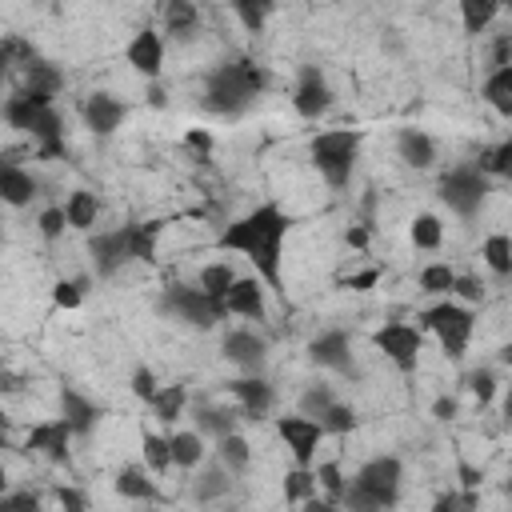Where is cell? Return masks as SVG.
Segmentation results:
<instances>
[{
    "label": "cell",
    "instance_id": "obj_1",
    "mask_svg": "<svg viewBox=\"0 0 512 512\" xmlns=\"http://www.w3.org/2000/svg\"><path fill=\"white\" fill-rule=\"evenodd\" d=\"M292 224H296L292 212H284L276 200H264V204L240 212L236 220H228L220 228L216 244H220V252L244 256L256 268V276L272 292L284 296V240H288Z\"/></svg>",
    "mask_w": 512,
    "mask_h": 512
},
{
    "label": "cell",
    "instance_id": "obj_2",
    "mask_svg": "<svg viewBox=\"0 0 512 512\" xmlns=\"http://www.w3.org/2000/svg\"><path fill=\"white\" fill-rule=\"evenodd\" d=\"M264 88H268V72L256 60H248V56L220 60L204 76V108L224 120H236L264 96Z\"/></svg>",
    "mask_w": 512,
    "mask_h": 512
},
{
    "label": "cell",
    "instance_id": "obj_3",
    "mask_svg": "<svg viewBox=\"0 0 512 512\" xmlns=\"http://www.w3.org/2000/svg\"><path fill=\"white\" fill-rule=\"evenodd\" d=\"M156 220L144 224H120V228H100L88 236V256H92V276L96 280H112L120 268H128L132 260L140 264H156Z\"/></svg>",
    "mask_w": 512,
    "mask_h": 512
},
{
    "label": "cell",
    "instance_id": "obj_4",
    "mask_svg": "<svg viewBox=\"0 0 512 512\" xmlns=\"http://www.w3.org/2000/svg\"><path fill=\"white\" fill-rule=\"evenodd\" d=\"M400 484H404V460L392 452H380V456H368L344 480L340 504L352 512H380V508H392L400 500Z\"/></svg>",
    "mask_w": 512,
    "mask_h": 512
},
{
    "label": "cell",
    "instance_id": "obj_5",
    "mask_svg": "<svg viewBox=\"0 0 512 512\" xmlns=\"http://www.w3.org/2000/svg\"><path fill=\"white\" fill-rule=\"evenodd\" d=\"M0 116H4L8 128L32 136L40 156H64V120L56 112V100H44V96H32V92L16 88L0 104Z\"/></svg>",
    "mask_w": 512,
    "mask_h": 512
},
{
    "label": "cell",
    "instance_id": "obj_6",
    "mask_svg": "<svg viewBox=\"0 0 512 512\" xmlns=\"http://www.w3.org/2000/svg\"><path fill=\"white\" fill-rule=\"evenodd\" d=\"M360 148H364L360 128H324L308 140V160L328 188H348L356 160H360Z\"/></svg>",
    "mask_w": 512,
    "mask_h": 512
},
{
    "label": "cell",
    "instance_id": "obj_7",
    "mask_svg": "<svg viewBox=\"0 0 512 512\" xmlns=\"http://www.w3.org/2000/svg\"><path fill=\"white\" fill-rule=\"evenodd\" d=\"M420 328L428 336H436V344L444 348L448 360H464V352L472 344V332H476V308L460 304L456 296H440L436 304H428L420 312Z\"/></svg>",
    "mask_w": 512,
    "mask_h": 512
},
{
    "label": "cell",
    "instance_id": "obj_8",
    "mask_svg": "<svg viewBox=\"0 0 512 512\" xmlns=\"http://www.w3.org/2000/svg\"><path fill=\"white\" fill-rule=\"evenodd\" d=\"M156 312L176 320V324H188L196 332H208L224 320V304L216 296H208L200 284H168L156 296Z\"/></svg>",
    "mask_w": 512,
    "mask_h": 512
},
{
    "label": "cell",
    "instance_id": "obj_9",
    "mask_svg": "<svg viewBox=\"0 0 512 512\" xmlns=\"http://www.w3.org/2000/svg\"><path fill=\"white\" fill-rule=\"evenodd\" d=\"M488 192H492V180H488L472 160H468V164H452V168L440 176V184H436L440 204H444L448 212H456L460 220H472V216L484 208Z\"/></svg>",
    "mask_w": 512,
    "mask_h": 512
},
{
    "label": "cell",
    "instance_id": "obj_10",
    "mask_svg": "<svg viewBox=\"0 0 512 512\" xmlns=\"http://www.w3.org/2000/svg\"><path fill=\"white\" fill-rule=\"evenodd\" d=\"M372 344H376V352H384V360L396 372L412 376L416 364H420V352H424V328L420 324H404V320H388V324H380L372 332Z\"/></svg>",
    "mask_w": 512,
    "mask_h": 512
},
{
    "label": "cell",
    "instance_id": "obj_11",
    "mask_svg": "<svg viewBox=\"0 0 512 512\" xmlns=\"http://www.w3.org/2000/svg\"><path fill=\"white\" fill-rule=\"evenodd\" d=\"M276 436H280V444L288 448L292 464L312 468V464H316V452H320V444H324L328 432H324V424H320L316 416L292 412V416H276Z\"/></svg>",
    "mask_w": 512,
    "mask_h": 512
},
{
    "label": "cell",
    "instance_id": "obj_12",
    "mask_svg": "<svg viewBox=\"0 0 512 512\" xmlns=\"http://www.w3.org/2000/svg\"><path fill=\"white\" fill-rule=\"evenodd\" d=\"M292 108L300 120H320L332 108V84L320 64H300L296 84H292Z\"/></svg>",
    "mask_w": 512,
    "mask_h": 512
},
{
    "label": "cell",
    "instance_id": "obj_13",
    "mask_svg": "<svg viewBox=\"0 0 512 512\" xmlns=\"http://www.w3.org/2000/svg\"><path fill=\"white\" fill-rule=\"evenodd\" d=\"M224 392L236 400L244 420H264L276 408V388L268 384L264 372H240V376L224 380Z\"/></svg>",
    "mask_w": 512,
    "mask_h": 512
},
{
    "label": "cell",
    "instance_id": "obj_14",
    "mask_svg": "<svg viewBox=\"0 0 512 512\" xmlns=\"http://www.w3.org/2000/svg\"><path fill=\"white\" fill-rule=\"evenodd\" d=\"M164 56H168V40H164V32H160L156 24H140V28L132 32L128 48H124L128 68L140 72L144 80H160V72H164Z\"/></svg>",
    "mask_w": 512,
    "mask_h": 512
},
{
    "label": "cell",
    "instance_id": "obj_15",
    "mask_svg": "<svg viewBox=\"0 0 512 512\" xmlns=\"http://www.w3.org/2000/svg\"><path fill=\"white\" fill-rule=\"evenodd\" d=\"M224 316H240V320H268V284L252 272V276H236L228 284V292L220 296Z\"/></svg>",
    "mask_w": 512,
    "mask_h": 512
},
{
    "label": "cell",
    "instance_id": "obj_16",
    "mask_svg": "<svg viewBox=\"0 0 512 512\" xmlns=\"http://www.w3.org/2000/svg\"><path fill=\"white\" fill-rule=\"evenodd\" d=\"M220 352L232 368L240 372H264L268 360V336H260L256 328H228L220 340Z\"/></svg>",
    "mask_w": 512,
    "mask_h": 512
},
{
    "label": "cell",
    "instance_id": "obj_17",
    "mask_svg": "<svg viewBox=\"0 0 512 512\" xmlns=\"http://www.w3.org/2000/svg\"><path fill=\"white\" fill-rule=\"evenodd\" d=\"M308 360L316 368H328V372H340V376H352L356 364H352V340L344 328H324L308 340Z\"/></svg>",
    "mask_w": 512,
    "mask_h": 512
},
{
    "label": "cell",
    "instance_id": "obj_18",
    "mask_svg": "<svg viewBox=\"0 0 512 512\" xmlns=\"http://www.w3.org/2000/svg\"><path fill=\"white\" fill-rule=\"evenodd\" d=\"M72 440H76V436H72V428L64 424V416H56V420L32 424L28 436H24V448L36 452V456H44L48 464H68V460H72V448H68Z\"/></svg>",
    "mask_w": 512,
    "mask_h": 512
},
{
    "label": "cell",
    "instance_id": "obj_19",
    "mask_svg": "<svg viewBox=\"0 0 512 512\" xmlns=\"http://www.w3.org/2000/svg\"><path fill=\"white\" fill-rule=\"evenodd\" d=\"M60 416H64V424L72 428V436H92L96 432V424L104 420V404H96L92 396H84L76 384H60Z\"/></svg>",
    "mask_w": 512,
    "mask_h": 512
},
{
    "label": "cell",
    "instance_id": "obj_20",
    "mask_svg": "<svg viewBox=\"0 0 512 512\" xmlns=\"http://www.w3.org/2000/svg\"><path fill=\"white\" fill-rule=\"evenodd\" d=\"M128 116V104L112 92H92L84 104H80V120L92 136H112Z\"/></svg>",
    "mask_w": 512,
    "mask_h": 512
},
{
    "label": "cell",
    "instance_id": "obj_21",
    "mask_svg": "<svg viewBox=\"0 0 512 512\" xmlns=\"http://www.w3.org/2000/svg\"><path fill=\"white\" fill-rule=\"evenodd\" d=\"M160 28H164V40H196L200 32V12L192 0H160Z\"/></svg>",
    "mask_w": 512,
    "mask_h": 512
},
{
    "label": "cell",
    "instance_id": "obj_22",
    "mask_svg": "<svg viewBox=\"0 0 512 512\" xmlns=\"http://www.w3.org/2000/svg\"><path fill=\"white\" fill-rule=\"evenodd\" d=\"M40 196V184L28 168L12 164V160H0V204L8 208H28L32 200Z\"/></svg>",
    "mask_w": 512,
    "mask_h": 512
},
{
    "label": "cell",
    "instance_id": "obj_23",
    "mask_svg": "<svg viewBox=\"0 0 512 512\" xmlns=\"http://www.w3.org/2000/svg\"><path fill=\"white\" fill-rule=\"evenodd\" d=\"M188 476H192V496H196L200 504H212V500L228 496V488H232V472H228L216 456H212V460L204 456Z\"/></svg>",
    "mask_w": 512,
    "mask_h": 512
},
{
    "label": "cell",
    "instance_id": "obj_24",
    "mask_svg": "<svg viewBox=\"0 0 512 512\" xmlns=\"http://www.w3.org/2000/svg\"><path fill=\"white\" fill-rule=\"evenodd\" d=\"M396 156L416 168V172H428L436 168V140L424 132V128H400L396 132Z\"/></svg>",
    "mask_w": 512,
    "mask_h": 512
},
{
    "label": "cell",
    "instance_id": "obj_25",
    "mask_svg": "<svg viewBox=\"0 0 512 512\" xmlns=\"http://www.w3.org/2000/svg\"><path fill=\"white\" fill-rule=\"evenodd\" d=\"M240 420H244V416H240V408H232V404H208V400H200V404L192 408L196 432H200V436H212V440L236 432Z\"/></svg>",
    "mask_w": 512,
    "mask_h": 512
},
{
    "label": "cell",
    "instance_id": "obj_26",
    "mask_svg": "<svg viewBox=\"0 0 512 512\" xmlns=\"http://www.w3.org/2000/svg\"><path fill=\"white\" fill-rule=\"evenodd\" d=\"M64 88V72L52 64V60H40L32 56L24 64V80H20V92H32V96H44V100H56Z\"/></svg>",
    "mask_w": 512,
    "mask_h": 512
},
{
    "label": "cell",
    "instance_id": "obj_27",
    "mask_svg": "<svg viewBox=\"0 0 512 512\" xmlns=\"http://www.w3.org/2000/svg\"><path fill=\"white\" fill-rule=\"evenodd\" d=\"M112 488L124 500H140V504L156 500V480H152V472L144 464H120L116 476H112Z\"/></svg>",
    "mask_w": 512,
    "mask_h": 512
},
{
    "label": "cell",
    "instance_id": "obj_28",
    "mask_svg": "<svg viewBox=\"0 0 512 512\" xmlns=\"http://www.w3.org/2000/svg\"><path fill=\"white\" fill-rule=\"evenodd\" d=\"M60 208H64L68 228H76V232H92V228H96V220H100V196H96V192H88V188L68 192V200H64Z\"/></svg>",
    "mask_w": 512,
    "mask_h": 512
},
{
    "label": "cell",
    "instance_id": "obj_29",
    "mask_svg": "<svg viewBox=\"0 0 512 512\" xmlns=\"http://www.w3.org/2000/svg\"><path fill=\"white\" fill-rule=\"evenodd\" d=\"M480 100H484L488 108H496L504 120L512 116V64L492 68V72L484 76V84H480Z\"/></svg>",
    "mask_w": 512,
    "mask_h": 512
},
{
    "label": "cell",
    "instance_id": "obj_30",
    "mask_svg": "<svg viewBox=\"0 0 512 512\" xmlns=\"http://www.w3.org/2000/svg\"><path fill=\"white\" fill-rule=\"evenodd\" d=\"M184 408H188V388H184V384H160L156 396L148 400V412L160 420V428L176 424V420L184 416Z\"/></svg>",
    "mask_w": 512,
    "mask_h": 512
},
{
    "label": "cell",
    "instance_id": "obj_31",
    "mask_svg": "<svg viewBox=\"0 0 512 512\" xmlns=\"http://www.w3.org/2000/svg\"><path fill=\"white\" fill-rule=\"evenodd\" d=\"M168 448H172V468H180V472H192L204 456H208V448H204V436L196 432V428H184V432H168Z\"/></svg>",
    "mask_w": 512,
    "mask_h": 512
},
{
    "label": "cell",
    "instance_id": "obj_32",
    "mask_svg": "<svg viewBox=\"0 0 512 512\" xmlns=\"http://www.w3.org/2000/svg\"><path fill=\"white\" fill-rule=\"evenodd\" d=\"M140 464H144L152 476H164V472L172 468L168 432H156V428H144V432H140Z\"/></svg>",
    "mask_w": 512,
    "mask_h": 512
},
{
    "label": "cell",
    "instance_id": "obj_33",
    "mask_svg": "<svg viewBox=\"0 0 512 512\" xmlns=\"http://www.w3.org/2000/svg\"><path fill=\"white\" fill-rule=\"evenodd\" d=\"M216 460H220L232 476H244L248 464H252V444H248V436H240V428L228 432V436H220V440H216Z\"/></svg>",
    "mask_w": 512,
    "mask_h": 512
},
{
    "label": "cell",
    "instance_id": "obj_34",
    "mask_svg": "<svg viewBox=\"0 0 512 512\" xmlns=\"http://www.w3.org/2000/svg\"><path fill=\"white\" fill-rule=\"evenodd\" d=\"M500 4H504V0H456L464 36H480V32H488V24L500 16Z\"/></svg>",
    "mask_w": 512,
    "mask_h": 512
},
{
    "label": "cell",
    "instance_id": "obj_35",
    "mask_svg": "<svg viewBox=\"0 0 512 512\" xmlns=\"http://www.w3.org/2000/svg\"><path fill=\"white\" fill-rule=\"evenodd\" d=\"M232 4V12H236V20H240V28L244 32H264L268 28V20L276 16V0H228Z\"/></svg>",
    "mask_w": 512,
    "mask_h": 512
},
{
    "label": "cell",
    "instance_id": "obj_36",
    "mask_svg": "<svg viewBox=\"0 0 512 512\" xmlns=\"http://www.w3.org/2000/svg\"><path fill=\"white\" fill-rule=\"evenodd\" d=\"M472 164H476L488 180H504V176H508V168H512V140H496V144L480 148Z\"/></svg>",
    "mask_w": 512,
    "mask_h": 512
},
{
    "label": "cell",
    "instance_id": "obj_37",
    "mask_svg": "<svg viewBox=\"0 0 512 512\" xmlns=\"http://www.w3.org/2000/svg\"><path fill=\"white\" fill-rule=\"evenodd\" d=\"M408 240H412V248H420V252H436V248L444 244V224H440V216H432V212L412 216Z\"/></svg>",
    "mask_w": 512,
    "mask_h": 512
},
{
    "label": "cell",
    "instance_id": "obj_38",
    "mask_svg": "<svg viewBox=\"0 0 512 512\" xmlns=\"http://www.w3.org/2000/svg\"><path fill=\"white\" fill-rule=\"evenodd\" d=\"M480 256H484V264H488L496 276H508V272H512V240H508V232H492V236H484Z\"/></svg>",
    "mask_w": 512,
    "mask_h": 512
},
{
    "label": "cell",
    "instance_id": "obj_39",
    "mask_svg": "<svg viewBox=\"0 0 512 512\" xmlns=\"http://www.w3.org/2000/svg\"><path fill=\"white\" fill-rule=\"evenodd\" d=\"M236 276H240V272H236V268H232L228 260H212V264H204V268H200L196 284H200V288H204L208 296H216V300H220V296L228 292V284H232Z\"/></svg>",
    "mask_w": 512,
    "mask_h": 512
},
{
    "label": "cell",
    "instance_id": "obj_40",
    "mask_svg": "<svg viewBox=\"0 0 512 512\" xmlns=\"http://www.w3.org/2000/svg\"><path fill=\"white\" fill-rule=\"evenodd\" d=\"M316 420L324 424V432H328V436H348V432H356V408H352V404H344V400H332Z\"/></svg>",
    "mask_w": 512,
    "mask_h": 512
},
{
    "label": "cell",
    "instance_id": "obj_41",
    "mask_svg": "<svg viewBox=\"0 0 512 512\" xmlns=\"http://www.w3.org/2000/svg\"><path fill=\"white\" fill-rule=\"evenodd\" d=\"M452 280H456V268L444 264V260L420 268V292H428V296H448L452 292Z\"/></svg>",
    "mask_w": 512,
    "mask_h": 512
},
{
    "label": "cell",
    "instance_id": "obj_42",
    "mask_svg": "<svg viewBox=\"0 0 512 512\" xmlns=\"http://www.w3.org/2000/svg\"><path fill=\"white\" fill-rule=\"evenodd\" d=\"M312 492H316V476H312V468L292 464V472L284 476V500H288V504H304V500H312Z\"/></svg>",
    "mask_w": 512,
    "mask_h": 512
},
{
    "label": "cell",
    "instance_id": "obj_43",
    "mask_svg": "<svg viewBox=\"0 0 512 512\" xmlns=\"http://www.w3.org/2000/svg\"><path fill=\"white\" fill-rule=\"evenodd\" d=\"M312 476H316V488H324L328 492V504H340V492H344V472H340V464L336 460H320V464H312Z\"/></svg>",
    "mask_w": 512,
    "mask_h": 512
},
{
    "label": "cell",
    "instance_id": "obj_44",
    "mask_svg": "<svg viewBox=\"0 0 512 512\" xmlns=\"http://www.w3.org/2000/svg\"><path fill=\"white\" fill-rule=\"evenodd\" d=\"M32 56H36V52H32V48H28L20 36H4V40H0V84L8 80V72H12L16 64L24 68Z\"/></svg>",
    "mask_w": 512,
    "mask_h": 512
},
{
    "label": "cell",
    "instance_id": "obj_45",
    "mask_svg": "<svg viewBox=\"0 0 512 512\" xmlns=\"http://www.w3.org/2000/svg\"><path fill=\"white\" fill-rule=\"evenodd\" d=\"M336 400V392H332V384H308L304 392H300V400H296V412H304V416H320L328 404Z\"/></svg>",
    "mask_w": 512,
    "mask_h": 512
},
{
    "label": "cell",
    "instance_id": "obj_46",
    "mask_svg": "<svg viewBox=\"0 0 512 512\" xmlns=\"http://www.w3.org/2000/svg\"><path fill=\"white\" fill-rule=\"evenodd\" d=\"M468 388H472L476 404H480V408H488V404L496 400V392H500V376H496L492 368H476V372L468 376Z\"/></svg>",
    "mask_w": 512,
    "mask_h": 512
},
{
    "label": "cell",
    "instance_id": "obj_47",
    "mask_svg": "<svg viewBox=\"0 0 512 512\" xmlns=\"http://www.w3.org/2000/svg\"><path fill=\"white\" fill-rule=\"evenodd\" d=\"M448 296H456L460 304H480L484 300V280L480 276H472V272H456V280H452V292Z\"/></svg>",
    "mask_w": 512,
    "mask_h": 512
},
{
    "label": "cell",
    "instance_id": "obj_48",
    "mask_svg": "<svg viewBox=\"0 0 512 512\" xmlns=\"http://www.w3.org/2000/svg\"><path fill=\"white\" fill-rule=\"evenodd\" d=\"M84 292H88V280H56L52 284V304L56 308H80Z\"/></svg>",
    "mask_w": 512,
    "mask_h": 512
},
{
    "label": "cell",
    "instance_id": "obj_49",
    "mask_svg": "<svg viewBox=\"0 0 512 512\" xmlns=\"http://www.w3.org/2000/svg\"><path fill=\"white\" fill-rule=\"evenodd\" d=\"M128 384H132V396L144 400V404H148V400L156 396V388H160V380H156V372H152L148 364H136L132 376H128Z\"/></svg>",
    "mask_w": 512,
    "mask_h": 512
},
{
    "label": "cell",
    "instance_id": "obj_50",
    "mask_svg": "<svg viewBox=\"0 0 512 512\" xmlns=\"http://www.w3.org/2000/svg\"><path fill=\"white\" fill-rule=\"evenodd\" d=\"M36 228H40V236H44V240H60V236H64V228H68L64 208H44V212H40V220H36Z\"/></svg>",
    "mask_w": 512,
    "mask_h": 512
},
{
    "label": "cell",
    "instance_id": "obj_51",
    "mask_svg": "<svg viewBox=\"0 0 512 512\" xmlns=\"http://www.w3.org/2000/svg\"><path fill=\"white\" fill-rule=\"evenodd\" d=\"M504 64H512V36L496 32V40H492V68H504Z\"/></svg>",
    "mask_w": 512,
    "mask_h": 512
},
{
    "label": "cell",
    "instance_id": "obj_52",
    "mask_svg": "<svg viewBox=\"0 0 512 512\" xmlns=\"http://www.w3.org/2000/svg\"><path fill=\"white\" fill-rule=\"evenodd\" d=\"M0 508H40V496L36 492H0Z\"/></svg>",
    "mask_w": 512,
    "mask_h": 512
},
{
    "label": "cell",
    "instance_id": "obj_53",
    "mask_svg": "<svg viewBox=\"0 0 512 512\" xmlns=\"http://www.w3.org/2000/svg\"><path fill=\"white\" fill-rule=\"evenodd\" d=\"M56 500L68 508V512H84L88 508V496L80 488H56Z\"/></svg>",
    "mask_w": 512,
    "mask_h": 512
},
{
    "label": "cell",
    "instance_id": "obj_54",
    "mask_svg": "<svg viewBox=\"0 0 512 512\" xmlns=\"http://www.w3.org/2000/svg\"><path fill=\"white\" fill-rule=\"evenodd\" d=\"M372 284H376V272H356V276L344 280V288H352V292H364V288H372Z\"/></svg>",
    "mask_w": 512,
    "mask_h": 512
},
{
    "label": "cell",
    "instance_id": "obj_55",
    "mask_svg": "<svg viewBox=\"0 0 512 512\" xmlns=\"http://www.w3.org/2000/svg\"><path fill=\"white\" fill-rule=\"evenodd\" d=\"M432 416H436V420H452V416H456V400H452V396H440V400L432 404Z\"/></svg>",
    "mask_w": 512,
    "mask_h": 512
},
{
    "label": "cell",
    "instance_id": "obj_56",
    "mask_svg": "<svg viewBox=\"0 0 512 512\" xmlns=\"http://www.w3.org/2000/svg\"><path fill=\"white\" fill-rule=\"evenodd\" d=\"M460 484H464V488H476V484H480V472H476L472 464H464V460H460Z\"/></svg>",
    "mask_w": 512,
    "mask_h": 512
},
{
    "label": "cell",
    "instance_id": "obj_57",
    "mask_svg": "<svg viewBox=\"0 0 512 512\" xmlns=\"http://www.w3.org/2000/svg\"><path fill=\"white\" fill-rule=\"evenodd\" d=\"M344 240H348L352 248H364V244H368V228H348Z\"/></svg>",
    "mask_w": 512,
    "mask_h": 512
},
{
    "label": "cell",
    "instance_id": "obj_58",
    "mask_svg": "<svg viewBox=\"0 0 512 512\" xmlns=\"http://www.w3.org/2000/svg\"><path fill=\"white\" fill-rule=\"evenodd\" d=\"M184 144H188V148H212V136H204V132H188Z\"/></svg>",
    "mask_w": 512,
    "mask_h": 512
},
{
    "label": "cell",
    "instance_id": "obj_59",
    "mask_svg": "<svg viewBox=\"0 0 512 512\" xmlns=\"http://www.w3.org/2000/svg\"><path fill=\"white\" fill-rule=\"evenodd\" d=\"M8 488V468H4V460H0V492Z\"/></svg>",
    "mask_w": 512,
    "mask_h": 512
},
{
    "label": "cell",
    "instance_id": "obj_60",
    "mask_svg": "<svg viewBox=\"0 0 512 512\" xmlns=\"http://www.w3.org/2000/svg\"><path fill=\"white\" fill-rule=\"evenodd\" d=\"M8 448V432H4V424H0V452Z\"/></svg>",
    "mask_w": 512,
    "mask_h": 512
},
{
    "label": "cell",
    "instance_id": "obj_61",
    "mask_svg": "<svg viewBox=\"0 0 512 512\" xmlns=\"http://www.w3.org/2000/svg\"><path fill=\"white\" fill-rule=\"evenodd\" d=\"M0 424H4V428H8V416H4V408H0Z\"/></svg>",
    "mask_w": 512,
    "mask_h": 512
}]
</instances>
